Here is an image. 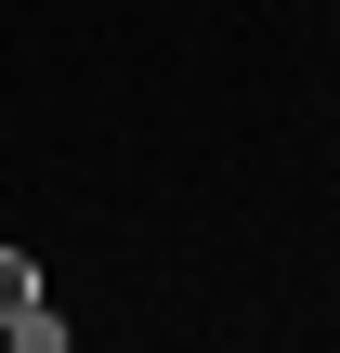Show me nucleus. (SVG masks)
I'll use <instances>...</instances> for the list:
<instances>
[{
  "label": "nucleus",
  "instance_id": "1",
  "mask_svg": "<svg viewBox=\"0 0 340 353\" xmlns=\"http://www.w3.org/2000/svg\"><path fill=\"white\" fill-rule=\"evenodd\" d=\"M26 301H39V262H26V249H0V327H13Z\"/></svg>",
  "mask_w": 340,
  "mask_h": 353
}]
</instances>
